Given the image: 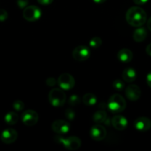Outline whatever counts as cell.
<instances>
[{
  "label": "cell",
  "instance_id": "d6a6232c",
  "mask_svg": "<svg viewBox=\"0 0 151 151\" xmlns=\"http://www.w3.org/2000/svg\"><path fill=\"white\" fill-rule=\"evenodd\" d=\"M93 1L96 4H102V3L105 2L107 0H93Z\"/></svg>",
  "mask_w": 151,
  "mask_h": 151
},
{
  "label": "cell",
  "instance_id": "603a6c76",
  "mask_svg": "<svg viewBox=\"0 0 151 151\" xmlns=\"http://www.w3.org/2000/svg\"><path fill=\"white\" fill-rule=\"evenodd\" d=\"M80 102H81V100H80L79 97L76 94H72L68 100V103L72 106H78Z\"/></svg>",
  "mask_w": 151,
  "mask_h": 151
},
{
  "label": "cell",
  "instance_id": "d6986e66",
  "mask_svg": "<svg viewBox=\"0 0 151 151\" xmlns=\"http://www.w3.org/2000/svg\"><path fill=\"white\" fill-rule=\"evenodd\" d=\"M4 122L9 125H13L16 124L19 121V115L16 113V112L10 111L6 114L4 116Z\"/></svg>",
  "mask_w": 151,
  "mask_h": 151
},
{
  "label": "cell",
  "instance_id": "30bf717a",
  "mask_svg": "<svg viewBox=\"0 0 151 151\" xmlns=\"http://www.w3.org/2000/svg\"><path fill=\"white\" fill-rule=\"evenodd\" d=\"M106 134V129L100 124H96V125H93L90 131V137L95 141H102L103 139H105Z\"/></svg>",
  "mask_w": 151,
  "mask_h": 151
},
{
  "label": "cell",
  "instance_id": "2e32d148",
  "mask_svg": "<svg viewBox=\"0 0 151 151\" xmlns=\"http://www.w3.org/2000/svg\"><path fill=\"white\" fill-rule=\"evenodd\" d=\"M136 72L133 68H126L122 72L123 81L127 83H132L136 79Z\"/></svg>",
  "mask_w": 151,
  "mask_h": 151
},
{
  "label": "cell",
  "instance_id": "4fadbf2b",
  "mask_svg": "<svg viewBox=\"0 0 151 151\" xmlns=\"http://www.w3.org/2000/svg\"><path fill=\"white\" fill-rule=\"evenodd\" d=\"M125 94L127 98L130 101H136L139 100L142 95V91L137 85L128 86L125 90Z\"/></svg>",
  "mask_w": 151,
  "mask_h": 151
},
{
  "label": "cell",
  "instance_id": "5b68a950",
  "mask_svg": "<svg viewBox=\"0 0 151 151\" xmlns=\"http://www.w3.org/2000/svg\"><path fill=\"white\" fill-rule=\"evenodd\" d=\"M59 143L63 145L64 147L69 150H76L81 147V141L77 137H69L67 138L63 137H57Z\"/></svg>",
  "mask_w": 151,
  "mask_h": 151
},
{
  "label": "cell",
  "instance_id": "52a82bcc",
  "mask_svg": "<svg viewBox=\"0 0 151 151\" xmlns=\"http://www.w3.org/2000/svg\"><path fill=\"white\" fill-rule=\"evenodd\" d=\"M59 87L63 90H70L75 86L76 81L73 77L68 73H63L59 75L57 81Z\"/></svg>",
  "mask_w": 151,
  "mask_h": 151
},
{
  "label": "cell",
  "instance_id": "484cf974",
  "mask_svg": "<svg viewBox=\"0 0 151 151\" xmlns=\"http://www.w3.org/2000/svg\"><path fill=\"white\" fill-rule=\"evenodd\" d=\"M8 17V13L4 9H0V22H3Z\"/></svg>",
  "mask_w": 151,
  "mask_h": 151
},
{
  "label": "cell",
  "instance_id": "e0dca14e",
  "mask_svg": "<svg viewBox=\"0 0 151 151\" xmlns=\"http://www.w3.org/2000/svg\"><path fill=\"white\" fill-rule=\"evenodd\" d=\"M147 36V31L144 27H139L136 30L134 31L133 35V40L136 42H142L146 39Z\"/></svg>",
  "mask_w": 151,
  "mask_h": 151
},
{
  "label": "cell",
  "instance_id": "ba28073f",
  "mask_svg": "<svg viewBox=\"0 0 151 151\" xmlns=\"http://www.w3.org/2000/svg\"><path fill=\"white\" fill-rule=\"evenodd\" d=\"M38 115L33 110H26L22 113V121L27 126H33L38 122Z\"/></svg>",
  "mask_w": 151,
  "mask_h": 151
},
{
  "label": "cell",
  "instance_id": "ffe728a7",
  "mask_svg": "<svg viewBox=\"0 0 151 151\" xmlns=\"http://www.w3.org/2000/svg\"><path fill=\"white\" fill-rule=\"evenodd\" d=\"M82 102L84 105L88 106H94L97 103V98L96 95L92 93H87L82 97Z\"/></svg>",
  "mask_w": 151,
  "mask_h": 151
},
{
  "label": "cell",
  "instance_id": "8fae6325",
  "mask_svg": "<svg viewBox=\"0 0 151 151\" xmlns=\"http://www.w3.org/2000/svg\"><path fill=\"white\" fill-rule=\"evenodd\" d=\"M18 138L17 131L13 128H7L4 130L1 134V140L4 144H12L16 141Z\"/></svg>",
  "mask_w": 151,
  "mask_h": 151
},
{
  "label": "cell",
  "instance_id": "7c38bea8",
  "mask_svg": "<svg viewBox=\"0 0 151 151\" xmlns=\"http://www.w3.org/2000/svg\"><path fill=\"white\" fill-rule=\"evenodd\" d=\"M133 125L137 131L145 132L151 128V120L146 116H140L134 121Z\"/></svg>",
  "mask_w": 151,
  "mask_h": 151
},
{
  "label": "cell",
  "instance_id": "83f0119b",
  "mask_svg": "<svg viewBox=\"0 0 151 151\" xmlns=\"http://www.w3.org/2000/svg\"><path fill=\"white\" fill-rule=\"evenodd\" d=\"M46 84H47L48 86L52 87V86H54L56 84V81L55 78H49L46 80Z\"/></svg>",
  "mask_w": 151,
  "mask_h": 151
},
{
  "label": "cell",
  "instance_id": "8992f818",
  "mask_svg": "<svg viewBox=\"0 0 151 151\" xmlns=\"http://www.w3.org/2000/svg\"><path fill=\"white\" fill-rule=\"evenodd\" d=\"M90 50L89 47L84 45H79L76 47L72 52L73 58L77 61H85L90 57Z\"/></svg>",
  "mask_w": 151,
  "mask_h": 151
},
{
  "label": "cell",
  "instance_id": "6da1fadb",
  "mask_svg": "<svg viewBox=\"0 0 151 151\" xmlns=\"http://www.w3.org/2000/svg\"><path fill=\"white\" fill-rule=\"evenodd\" d=\"M126 21L135 27H142L147 21V13L142 7H132L126 13Z\"/></svg>",
  "mask_w": 151,
  "mask_h": 151
},
{
  "label": "cell",
  "instance_id": "3957f363",
  "mask_svg": "<svg viewBox=\"0 0 151 151\" xmlns=\"http://www.w3.org/2000/svg\"><path fill=\"white\" fill-rule=\"evenodd\" d=\"M48 100L50 104L54 107L64 106L66 101V95L62 88H55L50 90L48 94Z\"/></svg>",
  "mask_w": 151,
  "mask_h": 151
},
{
  "label": "cell",
  "instance_id": "5bb4252c",
  "mask_svg": "<svg viewBox=\"0 0 151 151\" xmlns=\"http://www.w3.org/2000/svg\"><path fill=\"white\" fill-rule=\"evenodd\" d=\"M111 124L115 129L118 131H124L127 127V119L121 115H115L112 118Z\"/></svg>",
  "mask_w": 151,
  "mask_h": 151
},
{
  "label": "cell",
  "instance_id": "9c48e42d",
  "mask_svg": "<svg viewBox=\"0 0 151 151\" xmlns=\"http://www.w3.org/2000/svg\"><path fill=\"white\" fill-rule=\"evenodd\" d=\"M51 128L56 134L63 135L68 134L70 131V124L63 119H58L52 123Z\"/></svg>",
  "mask_w": 151,
  "mask_h": 151
},
{
  "label": "cell",
  "instance_id": "44dd1931",
  "mask_svg": "<svg viewBox=\"0 0 151 151\" xmlns=\"http://www.w3.org/2000/svg\"><path fill=\"white\" fill-rule=\"evenodd\" d=\"M102 44V41L99 37H93L89 41V45L92 48H99Z\"/></svg>",
  "mask_w": 151,
  "mask_h": 151
},
{
  "label": "cell",
  "instance_id": "ac0fdd59",
  "mask_svg": "<svg viewBox=\"0 0 151 151\" xmlns=\"http://www.w3.org/2000/svg\"><path fill=\"white\" fill-rule=\"evenodd\" d=\"M93 120L96 124H102L106 122L107 113L105 111L99 110L95 112L93 116Z\"/></svg>",
  "mask_w": 151,
  "mask_h": 151
},
{
  "label": "cell",
  "instance_id": "cb8c5ba5",
  "mask_svg": "<svg viewBox=\"0 0 151 151\" xmlns=\"http://www.w3.org/2000/svg\"><path fill=\"white\" fill-rule=\"evenodd\" d=\"M13 108L14 110H16V111H22V110H24V108H25V104L21 100H16L14 101V103H13Z\"/></svg>",
  "mask_w": 151,
  "mask_h": 151
},
{
  "label": "cell",
  "instance_id": "7402d4cb",
  "mask_svg": "<svg viewBox=\"0 0 151 151\" xmlns=\"http://www.w3.org/2000/svg\"><path fill=\"white\" fill-rule=\"evenodd\" d=\"M113 87L116 91H122L124 88V83L121 80L117 79L113 82Z\"/></svg>",
  "mask_w": 151,
  "mask_h": 151
},
{
  "label": "cell",
  "instance_id": "9a60e30c",
  "mask_svg": "<svg viewBox=\"0 0 151 151\" xmlns=\"http://www.w3.org/2000/svg\"><path fill=\"white\" fill-rule=\"evenodd\" d=\"M133 57V54L132 51L129 49H121L117 53V58L119 60V61L122 63H127L132 60Z\"/></svg>",
  "mask_w": 151,
  "mask_h": 151
},
{
  "label": "cell",
  "instance_id": "d4e9b609",
  "mask_svg": "<svg viewBox=\"0 0 151 151\" xmlns=\"http://www.w3.org/2000/svg\"><path fill=\"white\" fill-rule=\"evenodd\" d=\"M65 117L69 120H73L76 117V112L73 109H68L65 112Z\"/></svg>",
  "mask_w": 151,
  "mask_h": 151
},
{
  "label": "cell",
  "instance_id": "4316f807",
  "mask_svg": "<svg viewBox=\"0 0 151 151\" xmlns=\"http://www.w3.org/2000/svg\"><path fill=\"white\" fill-rule=\"evenodd\" d=\"M16 3H17V5L19 6V8L24 9L28 6L29 0H17Z\"/></svg>",
  "mask_w": 151,
  "mask_h": 151
},
{
  "label": "cell",
  "instance_id": "836d02e7",
  "mask_svg": "<svg viewBox=\"0 0 151 151\" xmlns=\"http://www.w3.org/2000/svg\"><path fill=\"white\" fill-rule=\"evenodd\" d=\"M147 27L151 31V17L147 21Z\"/></svg>",
  "mask_w": 151,
  "mask_h": 151
},
{
  "label": "cell",
  "instance_id": "277c9868",
  "mask_svg": "<svg viewBox=\"0 0 151 151\" xmlns=\"http://www.w3.org/2000/svg\"><path fill=\"white\" fill-rule=\"evenodd\" d=\"M22 16L24 19L28 22H36L41 18V10L39 7L36 5L27 6L25 8H24Z\"/></svg>",
  "mask_w": 151,
  "mask_h": 151
},
{
  "label": "cell",
  "instance_id": "4dcf8cb0",
  "mask_svg": "<svg viewBox=\"0 0 151 151\" xmlns=\"http://www.w3.org/2000/svg\"><path fill=\"white\" fill-rule=\"evenodd\" d=\"M146 81H147V83L148 86H149L150 88H151V72H149V73L147 74V75Z\"/></svg>",
  "mask_w": 151,
  "mask_h": 151
},
{
  "label": "cell",
  "instance_id": "1f68e13d",
  "mask_svg": "<svg viewBox=\"0 0 151 151\" xmlns=\"http://www.w3.org/2000/svg\"><path fill=\"white\" fill-rule=\"evenodd\" d=\"M146 52L148 55L151 57V44H148L147 47H146Z\"/></svg>",
  "mask_w": 151,
  "mask_h": 151
},
{
  "label": "cell",
  "instance_id": "f1b7e54d",
  "mask_svg": "<svg viewBox=\"0 0 151 151\" xmlns=\"http://www.w3.org/2000/svg\"><path fill=\"white\" fill-rule=\"evenodd\" d=\"M37 1L42 5H49L53 2V0H37Z\"/></svg>",
  "mask_w": 151,
  "mask_h": 151
},
{
  "label": "cell",
  "instance_id": "f546056e",
  "mask_svg": "<svg viewBox=\"0 0 151 151\" xmlns=\"http://www.w3.org/2000/svg\"><path fill=\"white\" fill-rule=\"evenodd\" d=\"M133 1L135 4H138V5H143V4H146L149 0H133Z\"/></svg>",
  "mask_w": 151,
  "mask_h": 151
},
{
  "label": "cell",
  "instance_id": "7a4b0ae2",
  "mask_svg": "<svg viewBox=\"0 0 151 151\" xmlns=\"http://www.w3.org/2000/svg\"><path fill=\"white\" fill-rule=\"evenodd\" d=\"M127 103L121 95L118 94H113L109 98L107 103L108 109L113 113H120L124 111L126 109Z\"/></svg>",
  "mask_w": 151,
  "mask_h": 151
}]
</instances>
